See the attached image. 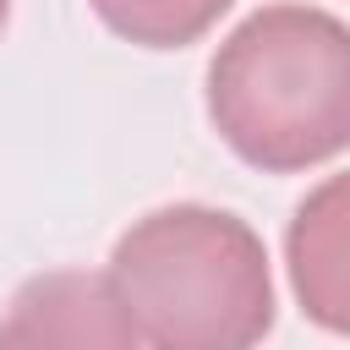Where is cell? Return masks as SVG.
I'll return each instance as SVG.
<instances>
[{
    "mask_svg": "<svg viewBox=\"0 0 350 350\" xmlns=\"http://www.w3.org/2000/svg\"><path fill=\"white\" fill-rule=\"evenodd\" d=\"M104 279L148 350H257L273 328L268 252L224 208H153L115 241Z\"/></svg>",
    "mask_w": 350,
    "mask_h": 350,
    "instance_id": "cell-1",
    "label": "cell"
},
{
    "mask_svg": "<svg viewBox=\"0 0 350 350\" xmlns=\"http://www.w3.org/2000/svg\"><path fill=\"white\" fill-rule=\"evenodd\" d=\"M5 16H11V0H0V27H5Z\"/></svg>",
    "mask_w": 350,
    "mask_h": 350,
    "instance_id": "cell-6",
    "label": "cell"
},
{
    "mask_svg": "<svg viewBox=\"0 0 350 350\" xmlns=\"http://www.w3.org/2000/svg\"><path fill=\"white\" fill-rule=\"evenodd\" d=\"M213 131L257 170L290 175L350 148V27L317 5L252 11L208 66Z\"/></svg>",
    "mask_w": 350,
    "mask_h": 350,
    "instance_id": "cell-2",
    "label": "cell"
},
{
    "mask_svg": "<svg viewBox=\"0 0 350 350\" xmlns=\"http://www.w3.org/2000/svg\"><path fill=\"white\" fill-rule=\"evenodd\" d=\"M0 350H137V328L104 273L55 268L11 295Z\"/></svg>",
    "mask_w": 350,
    "mask_h": 350,
    "instance_id": "cell-3",
    "label": "cell"
},
{
    "mask_svg": "<svg viewBox=\"0 0 350 350\" xmlns=\"http://www.w3.org/2000/svg\"><path fill=\"white\" fill-rule=\"evenodd\" d=\"M290 284L301 312L350 339V175H328L290 219L284 235Z\"/></svg>",
    "mask_w": 350,
    "mask_h": 350,
    "instance_id": "cell-4",
    "label": "cell"
},
{
    "mask_svg": "<svg viewBox=\"0 0 350 350\" xmlns=\"http://www.w3.org/2000/svg\"><path fill=\"white\" fill-rule=\"evenodd\" d=\"M109 33L142 44V49H180L191 38H202L230 0H88Z\"/></svg>",
    "mask_w": 350,
    "mask_h": 350,
    "instance_id": "cell-5",
    "label": "cell"
}]
</instances>
